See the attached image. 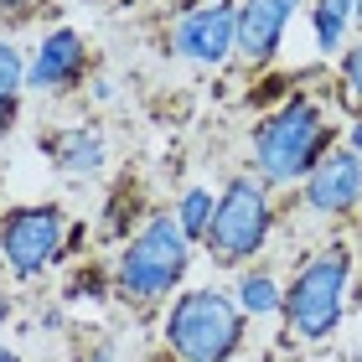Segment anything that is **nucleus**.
<instances>
[{"instance_id": "6ab92c4d", "label": "nucleus", "mask_w": 362, "mask_h": 362, "mask_svg": "<svg viewBox=\"0 0 362 362\" xmlns=\"http://www.w3.org/2000/svg\"><path fill=\"white\" fill-rule=\"evenodd\" d=\"M83 362H124V352H119V341H114V337H98V341L83 347Z\"/></svg>"}, {"instance_id": "cd10ccee", "label": "nucleus", "mask_w": 362, "mask_h": 362, "mask_svg": "<svg viewBox=\"0 0 362 362\" xmlns=\"http://www.w3.org/2000/svg\"><path fill=\"white\" fill-rule=\"evenodd\" d=\"M124 6H135V0H124Z\"/></svg>"}, {"instance_id": "5701e85b", "label": "nucleus", "mask_w": 362, "mask_h": 362, "mask_svg": "<svg viewBox=\"0 0 362 362\" xmlns=\"http://www.w3.org/2000/svg\"><path fill=\"white\" fill-rule=\"evenodd\" d=\"M347 145H352V151H357V156H362V114H357V119H352V124H347Z\"/></svg>"}, {"instance_id": "0eeeda50", "label": "nucleus", "mask_w": 362, "mask_h": 362, "mask_svg": "<svg viewBox=\"0 0 362 362\" xmlns=\"http://www.w3.org/2000/svg\"><path fill=\"white\" fill-rule=\"evenodd\" d=\"M166 57L192 68H228L238 57V0H187L166 21Z\"/></svg>"}, {"instance_id": "1a4fd4ad", "label": "nucleus", "mask_w": 362, "mask_h": 362, "mask_svg": "<svg viewBox=\"0 0 362 362\" xmlns=\"http://www.w3.org/2000/svg\"><path fill=\"white\" fill-rule=\"evenodd\" d=\"M300 202L316 218H352L362 212V156L352 145H332L321 166L300 181Z\"/></svg>"}, {"instance_id": "423d86ee", "label": "nucleus", "mask_w": 362, "mask_h": 362, "mask_svg": "<svg viewBox=\"0 0 362 362\" xmlns=\"http://www.w3.org/2000/svg\"><path fill=\"white\" fill-rule=\"evenodd\" d=\"M78 228L62 202H16L0 212V269L11 279H47L73 254Z\"/></svg>"}, {"instance_id": "4468645a", "label": "nucleus", "mask_w": 362, "mask_h": 362, "mask_svg": "<svg viewBox=\"0 0 362 362\" xmlns=\"http://www.w3.org/2000/svg\"><path fill=\"white\" fill-rule=\"evenodd\" d=\"M151 218V207H140V192H135V181H119V187L109 192V202H104V212H98V238L104 243H119L135 233V228Z\"/></svg>"}, {"instance_id": "6e6552de", "label": "nucleus", "mask_w": 362, "mask_h": 362, "mask_svg": "<svg viewBox=\"0 0 362 362\" xmlns=\"http://www.w3.org/2000/svg\"><path fill=\"white\" fill-rule=\"evenodd\" d=\"M88 73H93V52L78 26H47L37 47L26 52V93L62 98V93L83 88Z\"/></svg>"}, {"instance_id": "f8f14e48", "label": "nucleus", "mask_w": 362, "mask_h": 362, "mask_svg": "<svg viewBox=\"0 0 362 362\" xmlns=\"http://www.w3.org/2000/svg\"><path fill=\"white\" fill-rule=\"evenodd\" d=\"M233 300L249 321H279L285 316V279H279L269 264H249L233 274Z\"/></svg>"}, {"instance_id": "a878e982", "label": "nucleus", "mask_w": 362, "mask_h": 362, "mask_svg": "<svg viewBox=\"0 0 362 362\" xmlns=\"http://www.w3.org/2000/svg\"><path fill=\"white\" fill-rule=\"evenodd\" d=\"M352 11H357V26H362V0H352Z\"/></svg>"}, {"instance_id": "ddd939ff", "label": "nucleus", "mask_w": 362, "mask_h": 362, "mask_svg": "<svg viewBox=\"0 0 362 362\" xmlns=\"http://www.w3.org/2000/svg\"><path fill=\"white\" fill-rule=\"evenodd\" d=\"M21 98H26V52L16 37H0V145L11 140L16 119H21Z\"/></svg>"}, {"instance_id": "f03ea898", "label": "nucleus", "mask_w": 362, "mask_h": 362, "mask_svg": "<svg viewBox=\"0 0 362 362\" xmlns=\"http://www.w3.org/2000/svg\"><path fill=\"white\" fill-rule=\"evenodd\" d=\"M337 145V129L326 119V109L310 93H290L254 124L249 135V156H254V176L269 192L279 187H300V181L321 166V156Z\"/></svg>"}, {"instance_id": "39448f33", "label": "nucleus", "mask_w": 362, "mask_h": 362, "mask_svg": "<svg viewBox=\"0 0 362 362\" xmlns=\"http://www.w3.org/2000/svg\"><path fill=\"white\" fill-rule=\"evenodd\" d=\"M269 233H274V192L254 171H233L218 187V212H212L202 254L218 269H233L238 274V269L259 264Z\"/></svg>"}, {"instance_id": "9b49d317", "label": "nucleus", "mask_w": 362, "mask_h": 362, "mask_svg": "<svg viewBox=\"0 0 362 362\" xmlns=\"http://www.w3.org/2000/svg\"><path fill=\"white\" fill-rule=\"evenodd\" d=\"M42 151H47V160H52V171L62 181H98L109 171V135L88 119L42 135Z\"/></svg>"}, {"instance_id": "412c9836", "label": "nucleus", "mask_w": 362, "mask_h": 362, "mask_svg": "<svg viewBox=\"0 0 362 362\" xmlns=\"http://www.w3.org/2000/svg\"><path fill=\"white\" fill-rule=\"evenodd\" d=\"M93 98H98V104H109V98H114V78H93Z\"/></svg>"}, {"instance_id": "aec40b11", "label": "nucleus", "mask_w": 362, "mask_h": 362, "mask_svg": "<svg viewBox=\"0 0 362 362\" xmlns=\"http://www.w3.org/2000/svg\"><path fill=\"white\" fill-rule=\"evenodd\" d=\"M37 0H0V16H26Z\"/></svg>"}, {"instance_id": "b1692460", "label": "nucleus", "mask_w": 362, "mask_h": 362, "mask_svg": "<svg viewBox=\"0 0 362 362\" xmlns=\"http://www.w3.org/2000/svg\"><path fill=\"white\" fill-rule=\"evenodd\" d=\"M0 362H26V357H21V352H16V347H11V341H0Z\"/></svg>"}, {"instance_id": "f257e3e1", "label": "nucleus", "mask_w": 362, "mask_h": 362, "mask_svg": "<svg viewBox=\"0 0 362 362\" xmlns=\"http://www.w3.org/2000/svg\"><path fill=\"white\" fill-rule=\"evenodd\" d=\"M197 259H202V249L181 233L171 207H151V218L109 259L114 264V300L129 310H166L187 290V274Z\"/></svg>"}, {"instance_id": "2eb2a0df", "label": "nucleus", "mask_w": 362, "mask_h": 362, "mask_svg": "<svg viewBox=\"0 0 362 362\" xmlns=\"http://www.w3.org/2000/svg\"><path fill=\"white\" fill-rule=\"evenodd\" d=\"M310 37H316L321 57H341L347 52V26L357 21L352 0H310Z\"/></svg>"}, {"instance_id": "dca6fc26", "label": "nucleus", "mask_w": 362, "mask_h": 362, "mask_svg": "<svg viewBox=\"0 0 362 362\" xmlns=\"http://www.w3.org/2000/svg\"><path fill=\"white\" fill-rule=\"evenodd\" d=\"M212 212H218V192L202 187V181H187V187L176 192V202H171V218L181 223V233H187L197 249L207 243V228H212Z\"/></svg>"}, {"instance_id": "bb28decb", "label": "nucleus", "mask_w": 362, "mask_h": 362, "mask_svg": "<svg viewBox=\"0 0 362 362\" xmlns=\"http://www.w3.org/2000/svg\"><path fill=\"white\" fill-rule=\"evenodd\" d=\"M78 6H98V0H78Z\"/></svg>"}, {"instance_id": "f3484780", "label": "nucleus", "mask_w": 362, "mask_h": 362, "mask_svg": "<svg viewBox=\"0 0 362 362\" xmlns=\"http://www.w3.org/2000/svg\"><path fill=\"white\" fill-rule=\"evenodd\" d=\"M57 300L62 305H104V300H114V264H78L68 269V279H62V290H57Z\"/></svg>"}, {"instance_id": "20e7f679", "label": "nucleus", "mask_w": 362, "mask_h": 362, "mask_svg": "<svg viewBox=\"0 0 362 362\" xmlns=\"http://www.w3.org/2000/svg\"><path fill=\"white\" fill-rule=\"evenodd\" d=\"M347 305H352V249L321 243L285 279V316L279 321L300 347H326L347 321Z\"/></svg>"}, {"instance_id": "9d476101", "label": "nucleus", "mask_w": 362, "mask_h": 362, "mask_svg": "<svg viewBox=\"0 0 362 362\" xmlns=\"http://www.w3.org/2000/svg\"><path fill=\"white\" fill-rule=\"evenodd\" d=\"M300 11L305 0H238V62L243 68H269Z\"/></svg>"}, {"instance_id": "7ed1b4c3", "label": "nucleus", "mask_w": 362, "mask_h": 362, "mask_svg": "<svg viewBox=\"0 0 362 362\" xmlns=\"http://www.w3.org/2000/svg\"><path fill=\"white\" fill-rule=\"evenodd\" d=\"M243 341H249V316L223 285H187L160 310V347L171 362H233Z\"/></svg>"}, {"instance_id": "a211bd4d", "label": "nucleus", "mask_w": 362, "mask_h": 362, "mask_svg": "<svg viewBox=\"0 0 362 362\" xmlns=\"http://www.w3.org/2000/svg\"><path fill=\"white\" fill-rule=\"evenodd\" d=\"M337 73H341V88L362 104V42H347V52L337 57Z\"/></svg>"}, {"instance_id": "393cba45", "label": "nucleus", "mask_w": 362, "mask_h": 362, "mask_svg": "<svg viewBox=\"0 0 362 362\" xmlns=\"http://www.w3.org/2000/svg\"><path fill=\"white\" fill-rule=\"evenodd\" d=\"M347 362H362V341H357V347H352V357H347Z\"/></svg>"}, {"instance_id": "4be33fe9", "label": "nucleus", "mask_w": 362, "mask_h": 362, "mask_svg": "<svg viewBox=\"0 0 362 362\" xmlns=\"http://www.w3.org/2000/svg\"><path fill=\"white\" fill-rule=\"evenodd\" d=\"M11 316H16V300H11L6 290H0V332H6V326H11Z\"/></svg>"}]
</instances>
